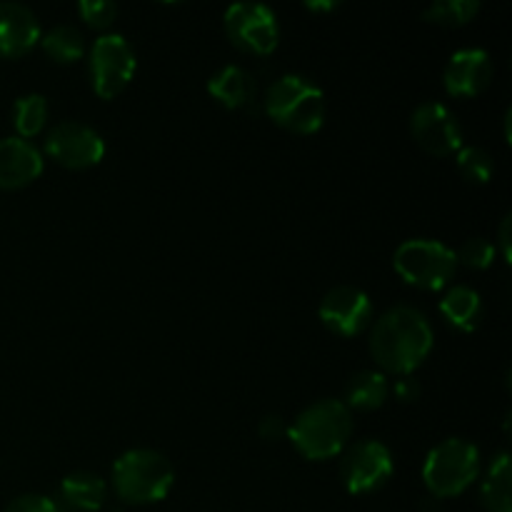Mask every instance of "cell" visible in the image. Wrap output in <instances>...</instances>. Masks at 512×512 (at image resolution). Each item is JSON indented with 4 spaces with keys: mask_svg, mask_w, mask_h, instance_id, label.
Instances as JSON below:
<instances>
[{
    "mask_svg": "<svg viewBox=\"0 0 512 512\" xmlns=\"http://www.w3.org/2000/svg\"><path fill=\"white\" fill-rule=\"evenodd\" d=\"M458 170L468 183H488L495 173V163H493V155L488 153L485 148L480 145H463L458 150Z\"/></svg>",
    "mask_w": 512,
    "mask_h": 512,
    "instance_id": "obj_24",
    "label": "cell"
},
{
    "mask_svg": "<svg viewBox=\"0 0 512 512\" xmlns=\"http://www.w3.org/2000/svg\"><path fill=\"white\" fill-rule=\"evenodd\" d=\"M5 512H60V508L53 498H48V495L28 493L15 498L13 503L5 508Z\"/></svg>",
    "mask_w": 512,
    "mask_h": 512,
    "instance_id": "obj_27",
    "label": "cell"
},
{
    "mask_svg": "<svg viewBox=\"0 0 512 512\" xmlns=\"http://www.w3.org/2000/svg\"><path fill=\"white\" fill-rule=\"evenodd\" d=\"M265 113L290 133L310 135L325 120V93L305 75L288 73L265 93Z\"/></svg>",
    "mask_w": 512,
    "mask_h": 512,
    "instance_id": "obj_4",
    "label": "cell"
},
{
    "mask_svg": "<svg viewBox=\"0 0 512 512\" xmlns=\"http://www.w3.org/2000/svg\"><path fill=\"white\" fill-rule=\"evenodd\" d=\"M340 3H335V0H328V3H318V0H308V3H305V8L308 10H335L338 8Z\"/></svg>",
    "mask_w": 512,
    "mask_h": 512,
    "instance_id": "obj_31",
    "label": "cell"
},
{
    "mask_svg": "<svg viewBox=\"0 0 512 512\" xmlns=\"http://www.w3.org/2000/svg\"><path fill=\"white\" fill-rule=\"evenodd\" d=\"M510 213L505 215L503 223H500V230H498V240H500V253H503V260L505 263H510Z\"/></svg>",
    "mask_w": 512,
    "mask_h": 512,
    "instance_id": "obj_30",
    "label": "cell"
},
{
    "mask_svg": "<svg viewBox=\"0 0 512 512\" xmlns=\"http://www.w3.org/2000/svg\"><path fill=\"white\" fill-rule=\"evenodd\" d=\"M480 475V450L465 438L435 445L423 463V483L435 498H458Z\"/></svg>",
    "mask_w": 512,
    "mask_h": 512,
    "instance_id": "obj_5",
    "label": "cell"
},
{
    "mask_svg": "<svg viewBox=\"0 0 512 512\" xmlns=\"http://www.w3.org/2000/svg\"><path fill=\"white\" fill-rule=\"evenodd\" d=\"M435 345L430 320L413 305H395L375 320L370 330V355L380 373L413 375L425 363Z\"/></svg>",
    "mask_w": 512,
    "mask_h": 512,
    "instance_id": "obj_1",
    "label": "cell"
},
{
    "mask_svg": "<svg viewBox=\"0 0 512 512\" xmlns=\"http://www.w3.org/2000/svg\"><path fill=\"white\" fill-rule=\"evenodd\" d=\"M45 153L65 168L83 170L103 160L105 143L93 125L80 123V120H63L53 125L45 138Z\"/></svg>",
    "mask_w": 512,
    "mask_h": 512,
    "instance_id": "obj_11",
    "label": "cell"
},
{
    "mask_svg": "<svg viewBox=\"0 0 512 512\" xmlns=\"http://www.w3.org/2000/svg\"><path fill=\"white\" fill-rule=\"evenodd\" d=\"M208 93L230 110L248 108L255 100V78L240 65H225L208 80Z\"/></svg>",
    "mask_w": 512,
    "mask_h": 512,
    "instance_id": "obj_17",
    "label": "cell"
},
{
    "mask_svg": "<svg viewBox=\"0 0 512 512\" xmlns=\"http://www.w3.org/2000/svg\"><path fill=\"white\" fill-rule=\"evenodd\" d=\"M440 313L460 333H473L483 320V298L470 285H453L440 300Z\"/></svg>",
    "mask_w": 512,
    "mask_h": 512,
    "instance_id": "obj_18",
    "label": "cell"
},
{
    "mask_svg": "<svg viewBox=\"0 0 512 512\" xmlns=\"http://www.w3.org/2000/svg\"><path fill=\"white\" fill-rule=\"evenodd\" d=\"M108 498V485L100 475L88 473V470H75L65 475L60 483V500L73 512H95L105 505Z\"/></svg>",
    "mask_w": 512,
    "mask_h": 512,
    "instance_id": "obj_16",
    "label": "cell"
},
{
    "mask_svg": "<svg viewBox=\"0 0 512 512\" xmlns=\"http://www.w3.org/2000/svg\"><path fill=\"white\" fill-rule=\"evenodd\" d=\"M410 133L430 155H453L463 148V125L453 110L435 100H425L410 115Z\"/></svg>",
    "mask_w": 512,
    "mask_h": 512,
    "instance_id": "obj_10",
    "label": "cell"
},
{
    "mask_svg": "<svg viewBox=\"0 0 512 512\" xmlns=\"http://www.w3.org/2000/svg\"><path fill=\"white\" fill-rule=\"evenodd\" d=\"M493 58L483 48H463L450 55L443 73V85L455 98L480 95L493 80Z\"/></svg>",
    "mask_w": 512,
    "mask_h": 512,
    "instance_id": "obj_13",
    "label": "cell"
},
{
    "mask_svg": "<svg viewBox=\"0 0 512 512\" xmlns=\"http://www.w3.org/2000/svg\"><path fill=\"white\" fill-rule=\"evenodd\" d=\"M78 13L90 28L105 30L118 18V5L110 3V0H80Z\"/></svg>",
    "mask_w": 512,
    "mask_h": 512,
    "instance_id": "obj_26",
    "label": "cell"
},
{
    "mask_svg": "<svg viewBox=\"0 0 512 512\" xmlns=\"http://www.w3.org/2000/svg\"><path fill=\"white\" fill-rule=\"evenodd\" d=\"M225 33L235 48L253 55H268L278 48L280 25L273 8L263 3H235L223 15Z\"/></svg>",
    "mask_w": 512,
    "mask_h": 512,
    "instance_id": "obj_8",
    "label": "cell"
},
{
    "mask_svg": "<svg viewBox=\"0 0 512 512\" xmlns=\"http://www.w3.org/2000/svg\"><path fill=\"white\" fill-rule=\"evenodd\" d=\"M13 123L18 130V138L28 140L38 135L48 123V98L40 93L20 95L13 105Z\"/></svg>",
    "mask_w": 512,
    "mask_h": 512,
    "instance_id": "obj_22",
    "label": "cell"
},
{
    "mask_svg": "<svg viewBox=\"0 0 512 512\" xmlns=\"http://www.w3.org/2000/svg\"><path fill=\"white\" fill-rule=\"evenodd\" d=\"M43 173V153L30 140H0V188L13 190L33 183Z\"/></svg>",
    "mask_w": 512,
    "mask_h": 512,
    "instance_id": "obj_15",
    "label": "cell"
},
{
    "mask_svg": "<svg viewBox=\"0 0 512 512\" xmlns=\"http://www.w3.org/2000/svg\"><path fill=\"white\" fill-rule=\"evenodd\" d=\"M353 435V415L343 400H318L308 405L293 425L288 438L293 448L308 460H328L348 448Z\"/></svg>",
    "mask_w": 512,
    "mask_h": 512,
    "instance_id": "obj_2",
    "label": "cell"
},
{
    "mask_svg": "<svg viewBox=\"0 0 512 512\" xmlns=\"http://www.w3.org/2000/svg\"><path fill=\"white\" fill-rule=\"evenodd\" d=\"M393 268L408 285L420 290H440L453 280L458 258L450 245L433 238H410L395 248Z\"/></svg>",
    "mask_w": 512,
    "mask_h": 512,
    "instance_id": "obj_6",
    "label": "cell"
},
{
    "mask_svg": "<svg viewBox=\"0 0 512 512\" xmlns=\"http://www.w3.org/2000/svg\"><path fill=\"white\" fill-rule=\"evenodd\" d=\"M318 315L328 330L340 338H355L373 323V300L353 285H338L328 290L318 305Z\"/></svg>",
    "mask_w": 512,
    "mask_h": 512,
    "instance_id": "obj_12",
    "label": "cell"
},
{
    "mask_svg": "<svg viewBox=\"0 0 512 512\" xmlns=\"http://www.w3.org/2000/svg\"><path fill=\"white\" fill-rule=\"evenodd\" d=\"M495 255H498V250H495V245L485 238H468L458 250H455V258H458V263L468 265V268H473V270L490 268L495 260Z\"/></svg>",
    "mask_w": 512,
    "mask_h": 512,
    "instance_id": "obj_25",
    "label": "cell"
},
{
    "mask_svg": "<svg viewBox=\"0 0 512 512\" xmlns=\"http://www.w3.org/2000/svg\"><path fill=\"white\" fill-rule=\"evenodd\" d=\"M135 75V50L120 33H103L90 48V80L100 98H115Z\"/></svg>",
    "mask_w": 512,
    "mask_h": 512,
    "instance_id": "obj_9",
    "label": "cell"
},
{
    "mask_svg": "<svg viewBox=\"0 0 512 512\" xmlns=\"http://www.w3.org/2000/svg\"><path fill=\"white\" fill-rule=\"evenodd\" d=\"M40 40V23L23 3H0V58H20Z\"/></svg>",
    "mask_w": 512,
    "mask_h": 512,
    "instance_id": "obj_14",
    "label": "cell"
},
{
    "mask_svg": "<svg viewBox=\"0 0 512 512\" xmlns=\"http://www.w3.org/2000/svg\"><path fill=\"white\" fill-rule=\"evenodd\" d=\"M480 503L488 512H512V460L508 450H500L480 485Z\"/></svg>",
    "mask_w": 512,
    "mask_h": 512,
    "instance_id": "obj_19",
    "label": "cell"
},
{
    "mask_svg": "<svg viewBox=\"0 0 512 512\" xmlns=\"http://www.w3.org/2000/svg\"><path fill=\"white\" fill-rule=\"evenodd\" d=\"M393 453L380 440H360L343 453L340 460V480L350 495L378 493L393 478Z\"/></svg>",
    "mask_w": 512,
    "mask_h": 512,
    "instance_id": "obj_7",
    "label": "cell"
},
{
    "mask_svg": "<svg viewBox=\"0 0 512 512\" xmlns=\"http://www.w3.org/2000/svg\"><path fill=\"white\" fill-rule=\"evenodd\" d=\"M43 50L58 63H75L85 55V38L75 25H55L40 38Z\"/></svg>",
    "mask_w": 512,
    "mask_h": 512,
    "instance_id": "obj_21",
    "label": "cell"
},
{
    "mask_svg": "<svg viewBox=\"0 0 512 512\" xmlns=\"http://www.w3.org/2000/svg\"><path fill=\"white\" fill-rule=\"evenodd\" d=\"M175 485V470L163 453L135 448L113 465V490L123 503L150 505L168 498Z\"/></svg>",
    "mask_w": 512,
    "mask_h": 512,
    "instance_id": "obj_3",
    "label": "cell"
},
{
    "mask_svg": "<svg viewBox=\"0 0 512 512\" xmlns=\"http://www.w3.org/2000/svg\"><path fill=\"white\" fill-rule=\"evenodd\" d=\"M258 433L263 440H280L288 435V425L280 415H265L258 425Z\"/></svg>",
    "mask_w": 512,
    "mask_h": 512,
    "instance_id": "obj_28",
    "label": "cell"
},
{
    "mask_svg": "<svg viewBox=\"0 0 512 512\" xmlns=\"http://www.w3.org/2000/svg\"><path fill=\"white\" fill-rule=\"evenodd\" d=\"M388 395V375L380 373V370H360L345 385V405H348V410H360V413L383 408Z\"/></svg>",
    "mask_w": 512,
    "mask_h": 512,
    "instance_id": "obj_20",
    "label": "cell"
},
{
    "mask_svg": "<svg viewBox=\"0 0 512 512\" xmlns=\"http://www.w3.org/2000/svg\"><path fill=\"white\" fill-rule=\"evenodd\" d=\"M480 13V0H435L423 10V20L445 28L468 25Z\"/></svg>",
    "mask_w": 512,
    "mask_h": 512,
    "instance_id": "obj_23",
    "label": "cell"
},
{
    "mask_svg": "<svg viewBox=\"0 0 512 512\" xmlns=\"http://www.w3.org/2000/svg\"><path fill=\"white\" fill-rule=\"evenodd\" d=\"M393 393L400 403H415V400L420 398V393H423V388H420V383L413 375H405V378H400L398 383L393 385Z\"/></svg>",
    "mask_w": 512,
    "mask_h": 512,
    "instance_id": "obj_29",
    "label": "cell"
}]
</instances>
